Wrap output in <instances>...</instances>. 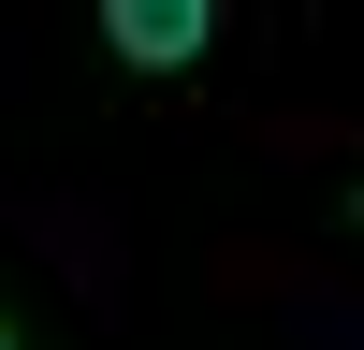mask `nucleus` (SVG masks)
<instances>
[{
    "label": "nucleus",
    "instance_id": "nucleus-1",
    "mask_svg": "<svg viewBox=\"0 0 364 350\" xmlns=\"http://www.w3.org/2000/svg\"><path fill=\"white\" fill-rule=\"evenodd\" d=\"M204 29H219V0H102V44L132 58V73H190Z\"/></svg>",
    "mask_w": 364,
    "mask_h": 350
},
{
    "label": "nucleus",
    "instance_id": "nucleus-2",
    "mask_svg": "<svg viewBox=\"0 0 364 350\" xmlns=\"http://www.w3.org/2000/svg\"><path fill=\"white\" fill-rule=\"evenodd\" d=\"M0 350H15V336H0Z\"/></svg>",
    "mask_w": 364,
    "mask_h": 350
}]
</instances>
